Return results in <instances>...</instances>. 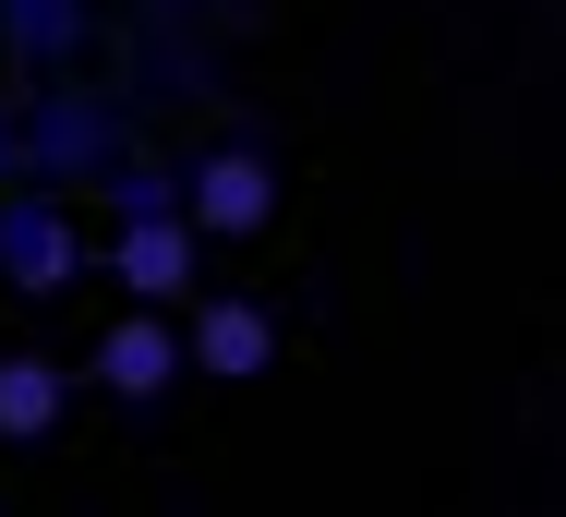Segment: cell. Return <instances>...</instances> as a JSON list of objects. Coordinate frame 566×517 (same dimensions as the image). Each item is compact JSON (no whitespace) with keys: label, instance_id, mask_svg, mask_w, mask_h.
Instances as JSON below:
<instances>
[{"label":"cell","instance_id":"cell-1","mask_svg":"<svg viewBox=\"0 0 566 517\" xmlns=\"http://www.w3.org/2000/svg\"><path fill=\"white\" fill-rule=\"evenodd\" d=\"M109 157H133L109 85H73V73H61V85H36V97L12 108V181H36V193H97Z\"/></svg>","mask_w":566,"mask_h":517},{"label":"cell","instance_id":"cell-7","mask_svg":"<svg viewBox=\"0 0 566 517\" xmlns=\"http://www.w3.org/2000/svg\"><path fill=\"white\" fill-rule=\"evenodd\" d=\"M85 49H97V0H0V61L12 73L61 85Z\"/></svg>","mask_w":566,"mask_h":517},{"label":"cell","instance_id":"cell-6","mask_svg":"<svg viewBox=\"0 0 566 517\" xmlns=\"http://www.w3.org/2000/svg\"><path fill=\"white\" fill-rule=\"evenodd\" d=\"M181 361H193L206 386H253V373L277 361V313L253 302V289H193V302H181Z\"/></svg>","mask_w":566,"mask_h":517},{"label":"cell","instance_id":"cell-3","mask_svg":"<svg viewBox=\"0 0 566 517\" xmlns=\"http://www.w3.org/2000/svg\"><path fill=\"white\" fill-rule=\"evenodd\" d=\"M277 157L265 145H206V157H181V217L206 229V241H253V229H277Z\"/></svg>","mask_w":566,"mask_h":517},{"label":"cell","instance_id":"cell-9","mask_svg":"<svg viewBox=\"0 0 566 517\" xmlns=\"http://www.w3.org/2000/svg\"><path fill=\"white\" fill-rule=\"evenodd\" d=\"M97 193H109V229H133V217H181V169H157V157H109Z\"/></svg>","mask_w":566,"mask_h":517},{"label":"cell","instance_id":"cell-2","mask_svg":"<svg viewBox=\"0 0 566 517\" xmlns=\"http://www.w3.org/2000/svg\"><path fill=\"white\" fill-rule=\"evenodd\" d=\"M73 277H85V217H73V193L0 181V289L12 302H61Z\"/></svg>","mask_w":566,"mask_h":517},{"label":"cell","instance_id":"cell-8","mask_svg":"<svg viewBox=\"0 0 566 517\" xmlns=\"http://www.w3.org/2000/svg\"><path fill=\"white\" fill-rule=\"evenodd\" d=\"M73 410V373L49 349H0V445H49Z\"/></svg>","mask_w":566,"mask_h":517},{"label":"cell","instance_id":"cell-10","mask_svg":"<svg viewBox=\"0 0 566 517\" xmlns=\"http://www.w3.org/2000/svg\"><path fill=\"white\" fill-rule=\"evenodd\" d=\"M0 181H12V108H0Z\"/></svg>","mask_w":566,"mask_h":517},{"label":"cell","instance_id":"cell-5","mask_svg":"<svg viewBox=\"0 0 566 517\" xmlns=\"http://www.w3.org/2000/svg\"><path fill=\"white\" fill-rule=\"evenodd\" d=\"M109 289L145 302V313H181L206 289V229L193 217H133V229H109Z\"/></svg>","mask_w":566,"mask_h":517},{"label":"cell","instance_id":"cell-4","mask_svg":"<svg viewBox=\"0 0 566 517\" xmlns=\"http://www.w3.org/2000/svg\"><path fill=\"white\" fill-rule=\"evenodd\" d=\"M181 373H193V361H181V313H145V302H120L109 325H97V349H85V386H109L120 410H157Z\"/></svg>","mask_w":566,"mask_h":517}]
</instances>
